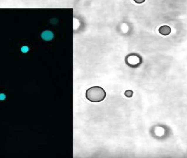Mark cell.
<instances>
[{"instance_id": "cell-1", "label": "cell", "mask_w": 187, "mask_h": 158, "mask_svg": "<svg viewBox=\"0 0 187 158\" xmlns=\"http://www.w3.org/2000/svg\"><path fill=\"white\" fill-rule=\"evenodd\" d=\"M106 95L104 89L99 86L90 87L86 92V98L93 102H99L103 101Z\"/></svg>"}, {"instance_id": "cell-2", "label": "cell", "mask_w": 187, "mask_h": 158, "mask_svg": "<svg viewBox=\"0 0 187 158\" xmlns=\"http://www.w3.org/2000/svg\"><path fill=\"white\" fill-rule=\"evenodd\" d=\"M171 32V28L168 26V25H163L159 29V32L162 35H164V36H167L170 34Z\"/></svg>"}, {"instance_id": "cell-3", "label": "cell", "mask_w": 187, "mask_h": 158, "mask_svg": "<svg viewBox=\"0 0 187 158\" xmlns=\"http://www.w3.org/2000/svg\"><path fill=\"white\" fill-rule=\"evenodd\" d=\"M42 38L46 41H50L53 39V34L52 32L49 31H46L43 32L42 34Z\"/></svg>"}, {"instance_id": "cell-4", "label": "cell", "mask_w": 187, "mask_h": 158, "mask_svg": "<svg viewBox=\"0 0 187 158\" xmlns=\"http://www.w3.org/2000/svg\"><path fill=\"white\" fill-rule=\"evenodd\" d=\"M133 91L130 90H126V91L125 92V95L126 97H128V98L132 97L133 96Z\"/></svg>"}, {"instance_id": "cell-5", "label": "cell", "mask_w": 187, "mask_h": 158, "mask_svg": "<svg viewBox=\"0 0 187 158\" xmlns=\"http://www.w3.org/2000/svg\"><path fill=\"white\" fill-rule=\"evenodd\" d=\"M28 51H29V48H28V47H27V46H23V47H22V48H21V51H22V52H23V53H26V52H27Z\"/></svg>"}, {"instance_id": "cell-6", "label": "cell", "mask_w": 187, "mask_h": 158, "mask_svg": "<svg viewBox=\"0 0 187 158\" xmlns=\"http://www.w3.org/2000/svg\"><path fill=\"white\" fill-rule=\"evenodd\" d=\"M6 98V96L4 94H0V100H4Z\"/></svg>"}, {"instance_id": "cell-7", "label": "cell", "mask_w": 187, "mask_h": 158, "mask_svg": "<svg viewBox=\"0 0 187 158\" xmlns=\"http://www.w3.org/2000/svg\"><path fill=\"white\" fill-rule=\"evenodd\" d=\"M137 4H142L145 2L146 0H133Z\"/></svg>"}]
</instances>
